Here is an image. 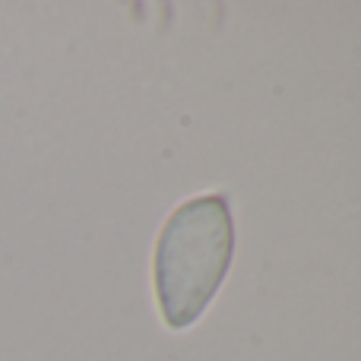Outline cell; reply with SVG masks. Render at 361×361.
<instances>
[{
	"instance_id": "cell-1",
	"label": "cell",
	"mask_w": 361,
	"mask_h": 361,
	"mask_svg": "<svg viewBox=\"0 0 361 361\" xmlns=\"http://www.w3.org/2000/svg\"><path fill=\"white\" fill-rule=\"evenodd\" d=\"M235 254L228 197L203 193L180 203L156 244V295L165 324L184 330L219 292Z\"/></svg>"
}]
</instances>
